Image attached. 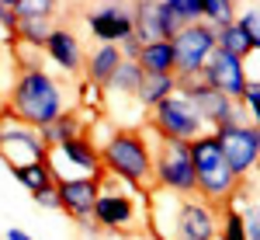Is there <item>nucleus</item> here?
<instances>
[{"label":"nucleus","mask_w":260,"mask_h":240,"mask_svg":"<svg viewBox=\"0 0 260 240\" xmlns=\"http://www.w3.org/2000/svg\"><path fill=\"white\" fill-rule=\"evenodd\" d=\"M153 202H146L149 226L160 240H215L219 237L222 209L201 195H170L153 188Z\"/></svg>","instance_id":"nucleus-1"},{"label":"nucleus","mask_w":260,"mask_h":240,"mask_svg":"<svg viewBox=\"0 0 260 240\" xmlns=\"http://www.w3.org/2000/svg\"><path fill=\"white\" fill-rule=\"evenodd\" d=\"M70 112V98L62 80L45 70H21L11 84V115L31 129H49L52 122Z\"/></svg>","instance_id":"nucleus-2"},{"label":"nucleus","mask_w":260,"mask_h":240,"mask_svg":"<svg viewBox=\"0 0 260 240\" xmlns=\"http://www.w3.org/2000/svg\"><path fill=\"white\" fill-rule=\"evenodd\" d=\"M101 167L108 178L136 192L153 188V146L139 129H115V136L101 146Z\"/></svg>","instance_id":"nucleus-3"},{"label":"nucleus","mask_w":260,"mask_h":240,"mask_svg":"<svg viewBox=\"0 0 260 240\" xmlns=\"http://www.w3.org/2000/svg\"><path fill=\"white\" fill-rule=\"evenodd\" d=\"M191 146V164H194V188L205 202L225 209L240 192V178L229 171V164L222 157V143L215 132H201Z\"/></svg>","instance_id":"nucleus-4"},{"label":"nucleus","mask_w":260,"mask_h":240,"mask_svg":"<svg viewBox=\"0 0 260 240\" xmlns=\"http://www.w3.org/2000/svg\"><path fill=\"white\" fill-rule=\"evenodd\" d=\"M94 223L111 230V233H132L149 223L146 216V202L136 188L121 184L115 178H101V192H98V202H94Z\"/></svg>","instance_id":"nucleus-5"},{"label":"nucleus","mask_w":260,"mask_h":240,"mask_svg":"<svg viewBox=\"0 0 260 240\" xmlns=\"http://www.w3.org/2000/svg\"><path fill=\"white\" fill-rule=\"evenodd\" d=\"M153 188L170 192V195H198L194 188V164H191V146L174 140H160L153 146Z\"/></svg>","instance_id":"nucleus-6"},{"label":"nucleus","mask_w":260,"mask_h":240,"mask_svg":"<svg viewBox=\"0 0 260 240\" xmlns=\"http://www.w3.org/2000/svg\"><path fill=\"white\" fill-rule=\"evenodd\" d=\"M149 129H153L160 140H174V143H194L201 132H208L205 122H201V115L194 112V104L184 98L180 91L153 108Z\"/></svg>","instance_id":"nucleus-7"},{"label":"nucleus","mask_w":260,"mask_h":240,"mask_svg":"<svg viewBox=\"0 0 260 240\" xmlns=\"http://www.w3.org/2000/svg\"><path fill=\"white\" fill-rule=\"evenodd\" d=\"M49 171L56 181H70V178H104V167H101V150L98 143L90 140L87 132L77 140L52 146L49 150Z\"/></svg>","instance_id":"nucleus-8"},{"label":"nucleus","mask_w":260,"mask_h":240,"mask_svg":"<svg viewBox=\"0 0 260 240\" xmlns=\"http://www.w3.org/2000/svg\"><path fill=\"white\" fill-rule=\"evenodd\" d=\"M170 42H174V56H177V70H174L177 87H180V84L198 80L201 77V66L208 63L212 52H215V28H208L205 21H198V24L180 28Z\"/></svg>","instance_id":"nucleus-9"},{"label":"nucleus","mask_w":260,"mask_h":240,"mask_svg":"<svg viewBox=\"0 0 260 240\" xmlns=\"http://www.w3.org/2000/svg\"><path fill=\"white\" fill-rule=\"evenodd\" d=\"M0 160L11 171H18V167H28V164L49 160V146H45L39 129L7 115V119H0Z\"/></svg>","instance_id":"nucleus-10"},{"label":"nucleus","mask_w":260,"mask_h":240,"mask_svg":"<svg viewBox=\"0 0 260 240\" xmlns=\"http://www.w3.org/2000/svg\"><path fill=\"white\" fill-rule=\"evenodd\" d=\"M215 136L222 143V157L229 164V171L243 181L260 164V129L250 122H233V125L215 129Z\"/></svg>","instance_id":"nucleus-11"},{"label":"nucleus","mask_w":260,"mask_h":240,"mask_svg":"<svg viewBox=\"0 0 260 240\" xmlns=\"http://www.w3.org/2000/svg\"><path fill=\"white\" fill-rule=\"evenodd\" d=\"M177 91L194 104V112L201 115L205 129H212V132L222 129V125H233V122H246V119H243V108L236 104V101L222 98L219 91H212L208 84H201V77L191 80V84H180Z\"/></svg>","instance_id":"nucleus-12"},{"label":"nucleus","mask_w":260,"mask_h":240,"mask_svg":"<svg viewBox=\"0 0 260 240\" xmlns=\"http://www.w3.org/2000/svg\"><path fill=\"white\" fill-rule=\"evenodd\" d=\"M83 24L98 45H121L128 35H136L132 4H98L83 14Z\"/></svg>","instance_id":"nucleus-13"},{"label":"nucleus","mask_w":260,"mask_h":240,"mask_svg":"<svg viewBox=\"0 0 260 240\" xmlns=\"http://www.w3.org/2000/svg\"><path fill=\"white\" fill-rule=\"evenodd\" d=\"M201 84H208L212 91H219L222 98H229V101L240 104L243 91H246V84H250L246 63H243L240 56H233V52L215 49V52L208 56V63L201 66Z\"/></svg>","instance_id":"nucleus-14"},{"label":"nucleus","mask_w":260,"mask_h":240,"mask_svg":"<svg viewBox=\"0 0 260 240\" xmlns=\"http://www.w3.org/2000/svg\"><path fill=\"white\" fill-rule=\"evenodd\" d=\"M56 192H59L62 212L73 216L77 223L90 226L94 220V202L101 192V178H70V181H56Z\"/></svg>","instance_id":"nucleus-15"},{"label":"nucleus","mask_w":260,"mask_h":240,"mask_svg":"<svg viewBox=\"0 0 260 240\" xmlns=\"http://www.w3.org/2000/svg\"><path fill=\"white\" fill-rule=\"evenodd\" d=\"M45 52H49V60L56 63L66 77L83 73V45L77 39V32H70L66 24H52L49 42H45Z\"/></svg>","instance_id":"nucleus-16"},{"label":"nucleus","mask_w":260,"mask_h":240,"mask_svg":"<svg viewBox=\"0 0 260 240\" xmlns=\"http://www.w3.org/2000/svg\"><path fill=\"white\" fill-rule=\"evenodd\" d=\"M121 66V49L118 45H94L90 56H83V77L87 84H94L104 91V84L111 80V73Z\"/></svg>","instance_id":"nucleus-17"},{"label":"nucleus","mask_w":260,"mask_h":240,"mask_svg":"<svg viewBox=\"0 0 260 240\" xmlns=\"http://www.w3.org/2000/svg\"><path fill=\"white\" fill-rule=\"evenodd\" d=\"M170 94H177V77H174V73H146L139 94H136V104L146 108V112H153V108H156L160 101H167Z\"/></svg>","instance_id":"nucleus-18"},{"label":"nucleus","mask_w":260,"mask_h":240,"mask_svg":"<svg viewBox=\"0 0 260 240\" xmlns=\"http://www.w3.org/2000/svg\"><path fill=\"white\" fill-rule=\"evenodd\" d=\"M142 80H146V73H142L139 63L121 60V66L111 73V80L104 84V94H108V98H136L139 87H142Z\"/></svg>","instance_id":"nucleus-19"},{"label":"nucleus","mask_w":260,"mask_h":240,"mask_svg":"<svg viewBox=\"0 0 260 240\" xmlns=\"http://www.w3.org/2000/svg\"><path fill=\"white\" fill-rule=\"evenodd\" d=\"M136 63L142 66V73H174L177 70L174 42H149V45H142Z\"/></svg>","instance_id":"nucleus-20"},{"label":"nucleus","mask_w":260,"mask_h":240,"mask_svg":"<svg viewBox=\"0 0 260 240\" xmlns=\"http://www.w3.org/2000/svg\"><path fill=\"white\" fill-rule=\"evenodd\" d=\"M132 18H136V39H139L142 45H149V42H167L163 39V28H160L156 4H149V0L132 4Z\"/></svg>","instance_id":"nucleus-21"},{"label":"nucleus","mask_w":260,"mask_h":240,"mask_svg":"<svg viewBox=\"0 0 260 240\" xmlns=\"http://www.w3.org/2000/svg\"><path fill=\"white\" fill-rule=\"evenodd\" d=\"M77 136H83V119L77 115V112H66V115H59L49 129H42V140H45L49 150H52V146H62V143H70V140H77Z\"/></svg>","instance_id":"nucleus-22"},{"label":"nucleus","mask_w":260,"mask_h":240,"mask_svg":"<svg viewBox=\"0 0 260 240\" xmlns=\"http://www.w3.org/2000/svg\"><path fill=\"white\" fill-rule=\"evenodd\" d=\"M215 49L222 52H233V56H240V60H250V42L243 35V28L233 21V24H225V28H215Z\"/></svg>","instance_id":"nucleus-23"},{"label":"nucleus","mask_w":260,"mask_h":240,"mask_svg":"<svg viewBox=\"0 0 260 240\" xmlns=\"http://www.w3.org/2000/svg\"><path fill=\"white\" fill-rule=\"evenodd\" d=\"M11 174H14V181H18L21 188H28L31 195L56 184V178H52V171H49L45 160H42V164H28V167H18V171H11Z\"/></svg>","instance_id":"nucleus-24"},{"label":"nucleus","mask_w":260,"mask_h":240,"mask_svg":"<svg viewBox=\"0 0 260 240\" xmlns=\"http://www.w3.org/2000/svg\"><path fill=\"white\" fill-rule=\"evenodd\" d=\"M236 14H240V4H233V0H205L201 21L208 28H225V24L236 21Z\"/></svg>","instance_id":"nucleus-25"},{"label":"nucleus","mask_w":260,"mask_h":240,"mask_svg":"<svg viewBox=\"0 0 260 240\" xmlns=\"http://www.w3.org/2000/svg\"><path fill=\"white\" fill-rule=\"evenodd\" d=\"M11 7L18 21H52L59 11V4H52V0H11Z\"/></svg>","instance_id":"nucleus-26"},{"label":"nucleus","mask_w":260,"mask_h":240,"mask_svg":"<svg viewBox=\"0 0 260 240\" xmlns=\"http://www.w3.org/2000/svg\"><path fill=\"white\" fill-rule=\"evenodd\" d=\"M49 32H52V21H21L18 24V42L24 49H45L49 42Z\"/></svg>","instance_id":"nucleus-27"},{"label":"nucleus","mask_w":260,"mask_h":240,"mask_svg":"<svg viewBox=\"0 0 260 240\" xmlns=\"http://www.w3.org/2000/svg\"><path fill=\"white\" fill-rule=\"evenodd\" d=\"M215 240H246V226H243V212L236 205H225L219 220V237Z\"/></svg>","instance_id":"nucleus-28"},{"label":"nucleus","mask_w":260,"mask_h":240,"mask_svg":"<svg viewBox=\"0 0 260 240\" xmlns=\"http://www.w3.org/2000/svg\"><path fill=\"white\" fill-rule=\"evenodd\" d=\"M236 24L243 28V35H246V42H250V49L260 52V4L243 7L240 14H236Z\"/></svg>","instance_id":"nucleus-29"},{"label":"nucleus","mask_w":260,"mask_h":240,"mask_svg":"<svg viewBox=\"0 0 260 240\" xmlns=\"http://www.w3.org/2000/svg\"><path fill=\"white\" fill-rule=\"evenodd\" d=\"M156 14H160V28H163V39H167V42L174 39L180 28H187V24L180 21L177 7H174V0H156Z\"/></svg>","instance_id":"nucleus-30"},{"label":"nucleus","mask_w":260,"mask_h":240,"mask_svg":"<svg viewBox=\"0 0 260 240\" xmlns=\"http://www.w3.org/2000/svg\"><path fill=\"white\" fill-rule=\"evenodd\" d=\"M240 108H243V115H250V125L260 129V80L246 84V91H243V98H240Z\"/></svg>","instance_id":"nucleus-31"},{"label":"nucleus","mask_w":260,"mask_h":240,"mask_svg":"<svg viewBox=\"0 0 260 240\" xmlns=\"http://www.w3.org/2000/svg\"><path fill=\"white\" fill-rule=\"evenodd\" d=\"M18 14H14V7H11V0H0V39L7 42V45H14L18 42Z\"/></svg>","instance_id":"nucleus-32"},{"label":"nucleus","mask_w":260,"mask_h":240,"mask_svg":"<svg viewBox=\"0 0 260 240\" xmlns=\"http://www.w3.org/2000/svg\"><path fill=\"white\" fill-rule=\"evenodd\" d=\"M177 14L184 24H198L201 21V11H205V0H174Z\"/></svg>","instance_id":"nucleus-33"},{"label":"nucleus","mask_w":260,"mask_h":240,"mask_svg":"<svg viewBox=\"0 0 260 240\" xmlns=\"http://www.w3.org/2000/svg\"><path fill=\"white\" fill-rule=\"evenodd\" d=\"M243 212V226H246V240H260V202H250Z\"/></svg>","instance_id":"nucleus-34"},{"label":"nucleus","mask_w":260,"mask_h":240,"mask_svg":"<svg viewBox=\"0 0 260 240\" xmlns=\"http://www.w3.org/2000/svg\"><path fill=\"white\" fill-rule=\"evenodd\" d=\"M31 199H35V205H39V209L62 212V202H59V192H56V184H52V188H42V192H35Z\"/></svg>","instance_id":"nucleus-35"},{"label":"nucleus","mask_w":260,"mask_h":240,"mask_svg":"<svg viewBox=\"0 0 260 240\" xmlns=\"http://www.w3.org/2000/svg\"><path fill=\"white\" fill-rule=\"evenodd\" d=\"M83 101H87V104H94V108H98L101 104V87H94V84H87V80H83Z\"/></svg>","instance_id":"nucleus-36"},{"label":"nucleus","mask_w":260,"mask_h":240,"mask_svg":"<svg viewBox=\"0 0 260 240\" xmlns=\"http://www.w3.org/2000/svg\"><path fill=\"white\" fill-rule=\"evenodd\" d=\"M4 240H35V237H28L24 230H18V226H11V230H4Z\"/></svg>","instance_id":"nucleus-37"}]
</instances>
